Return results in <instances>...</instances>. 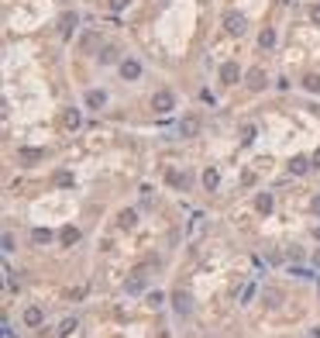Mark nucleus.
<instances>
[{"label":"nucleus","instance_id":"obj_21","mask_svg":"<svg viewBox=\"0 0 320 338\" xmlns=\"http://www.w3.org/2000/svg\"><path fill=\"white\" fill-rule=\"evenodd\" d=\"M255 142V125H245L241 128V145H252Z\"/></svg>","mask_w":320,"mask_h":338},{"label":"nucleus","instance_id":"obj_14","mask_svg":"<svg viewBox=\"0 0 320 338\" xmlns=\"http://www.w3.org/2000/svg\"><path fill=\"white\" fill-rule=\"evenodd\" d=\"M303 90L320 93V76H317V72H306V76H303Z\"/></svg>","mask_w":320,"mask_h":338},{"label":"nucleus","instance_id":"obj_2","mask_svg":"<svg viewBox=\"0 0 320 338\" xmlns=\"http://www.w3.org/2000/svg\"><path fill=\"white\" fill-rule=\"evenodd\" d=\"M224 31H227V35H241V31H245V18L234 14V11H227V14H224Z\"/></svg>","mask_w":320,"mask_h":338},{"label":"nucleus","instance_id":"obj_11","mask_svg":"<svg viewBox=\"0 0 320 338\" xmlns=\"http://www.w3.org/2000/svg\"><path fill=\"white\" fill-rule=\"evenodd\" d=\"M103 104H107V93H103V90H90V93H86V107H90V110H100Z\"/></svg>","mask_w":320,"mask_h":338},{"label":"nucleus","instance_id":"obj_30","mask_svg":"<svg viewBox=\"0 0 320 338\" xmlns=\"http://www.w3.org/2000/svg\"><path fill=\"white\" fill-rule=\"evenodd\" d=\"M313 21H320V4H317V7H313Z\"/></svg>","mask_w":320,"mask_h":338},{"label":"nucleus","instance_id":"obj_15","mask_svg":"<svg viewBox=\"0 0 320 338\" xmlns=\"http://www.w3.org/2000/svg\"><path fill=\"white\" fill-rule=\"evenodd\" d=\"M117 224H121V228H135V224H138V214H135V211H121Z\"/></svg>","mask_w":320,"mask_h":338},{"label":"nucleus","instance_id":"obj_16","mask_svg":"<svg viewBox=\"0 0 320 338\" xmlns=\"http://www.w3.org/2000/svg\"><path fill=\"white\" fill-rule=\"evenodd\" d=\"M31 238H34V245H49V242H52V231H49V228H34Z\"/></svg>","mask_w":320,"mask_h":338},{"label":"nucleus","instance_id":"obj_13","mask_svg":"<svg viewBox=\"0 0 320 338\" xmlns=\"http://www.w3.org/2000/svg\"><path fill=\"white\" fill-rule=\"evenodd\" d=\"M217 183H220V173L210 166V169L203 173V186H207V190H217Z\"/></svg>","mask_w":320,"mask_h":338},{"label":"nucleus","instance_id":"obj_10","mask_svg":"<svg viewBox=\"0 0 320 338\" xmlns=\"http://www.w3.org/2000/svg\"><path fill=\"white\" fill-rule=\"evenodd\" d=\"M76 24H79V18H76V14H62V21H59V31H62V38H69V35L76 31Z\"/></svg>","mask_w":320,"mask_h":338},{"label":"nucleus","instance_id":"obj_4","mask_svg":"<svg viewBox=\"0 0 320 338\" xmlns=\"http://www.w3.org/2000/svg\"><path fill=\"white\" fill-rule=\"evenodd\" d=\"M145 286H148V276H145V269H138L128 283H124V290L128 293H145Z\"/></svg>","mask_w":320,"mask_h":338},{"label":"nucleus","instance_id":"obj_1","mask_svg":"<svg viewBox=\"0 0 320 338\" xmlns=\"http://www.w3.org/2000/svg\"><path fill=\"white\" fill-rule=\"evenodd\" d=\"M172 107H176V97L169 90H155V97H152V110H155V114H169Z\"/></svg>","mask_w":320,"mask_h":338},{"label":"nucleus","instance_id":"obj_27","mask_svg":"<svg viewBox=\"0 0 320 338\" xmlns=\"http://www.w3.org/2000/svg\"><path fill=\"white\" fill-rule=\"evenodd\" d=\"M252 297H255V286H245V293H241V304H248Z\"/></svg>","mask_w":320,"mask_h":338},{"label":"nucleus","instance_id":"obj_9","mask_svg":"<svg viewBox=\"0 0 320 338\" xmlns=\"http://www.w3.org/2000/svg\"><path fill=\"white\" fill-rule=\"evenodd\" d=\"M172 304H176V314H189V311H193V307H189L193 300H189V293H183V290L172 293Z\"/></svg>","mask_w":320,"mask_h":338},{"label":"nucleus","instance_id":"obj_29","mask_svg":"<svg viewBox=\"0 0 320 338\" xmlns=\"http://www.w3.org/2000/svg\"><path fill=\"white\" fill-rule=\"evenodd\" d=\"M313 266H317V269H320V252H313Z\"/></svg>","mask_w":320,"mask_h":338},{"label":"nucleus","instance_id":"obj_28","mask_svg":"<svg viewBox=\"0 0 320 338\" xmlns=\"http://www.w3.org/2000/svg\"><path fill=\"white\" fill-rule=\"evenodd\" d=\"M128 4H131V0H110V7H114V11H121V7H128Z\"/></svg>","mask_w":320,"mask_h":338},{"label":"nucleus","instance_id":"obj_19","mask_svg":"<svg viewBox=\"0 0 320 338\" xmlns=\"http://www.w3.org/2000/svg\"><path fill=\"white\" fill-rule=\"evenodd\" d=\"M258 45H262V49H272V45H275V31H272V28H265V31L258 35Z\"/></svg>","mask_w":320,"mask_h":338},{"label":"nucleus","instance_id":"obj_12","mask_svg":"<svg viewBox=\"0 0 320 338\" xmlns=\"http://www.w3.org/2000/svg\"><path fill=\"white\" fill-rule=\"evenodd\" d=\"M17 159H21V162H42V159H45V152H42V148H21Z\"/></svg>","mask_w":320,"mask_h":338},{"label":"nucleus","instance_id":"obj_20","mask_svg":"<svg viewBox=\"0 0 320 338\" xmlns=\"http://www.w3.org/2000/svg\"><path fill=\"white\" fill-rule=\"evenodd\" d=\"M255 207H258L262 214H269V211H272V194H258V200H255Z\"/></svg>","mask_w":320,"mask_h":338},{"label":"nucleus","instance_id":"obj_22","mask_svg":"<svg viewBox=\"0 0 320 338\" xmlns=\"http://www.w3.org/2000/svg\"><path fill=\"white\" fill-rule=\"evenodd\" d=\"M289 169H293V173H296V176H300V173H306V169H310V166H306V159H303V156H296V159H293V162H289Z\"/></svg>","mask_w":320,"mask_h":338},{"label":"nucleus","instance_id":"obj_3","mask_svg":"<svg viewBox=\"0 0 320 338\" xmlns=\"http://www.w3.org/2000/svg\"><path fill=\"white\" fill-rule=\"evenodd\" d=\"M237 80H241V69H237V62H224V66H220V83L234 87Z\"/></svg>","mask_w":320,"mask_h":338},{"label":"nucleus","instance_id":"obj_18","mask_svg":"<svg viewBox=\"0 0 320 338\" xmlns=\"http://www.w3.org/2000/svg\"><path fill=\"white\" fill-rule=\"evenodd\" d=\"M83 125V114H79V110L72 107V110H66V128H79Z\"/></svg>","mask_w":320,"mask_h":338},{"label":"nucleus","instance_id":"obj_32","mask_svg":"<svg viewBox=\"0 0 320 338\" xmlns=\"http://www.w3.org/2000/svg\"><path fill=\"white\" fill-rule=\"evenodd\" d=\"M313 211H317V214H320V197H317V200H313Z\"/></svg>","mask_w":320,"mask_h":338},{"label":"nucleus","instance_id":"obj_23","mask_svg":"<svg viewBox=\"0 0 320 338\" xmlns=\"http://www.w3.org/2000/svg\"><path fill=\"white\" fill-rule=\"evenodd\" d=\"M162 300H166L162 290H152V293H148V304H152V307H162Z\"/></svg>","mask_w":320,"mask_h":338},{"label":"nucleus","instance_id":"obj_33","mask_svg":"<svg viewBox=\"0 0 320 338\" xmlns=\"http://www.w3.org/2000/svg\"><path fill=\"white\" fill-rule=\"evenodd\" d=\"M283 4H289V0H283Z\"/></svg>","mask_w":320,"mask_h":338},{"label":"nucleus","instance_id":"obj_6","mask_svg":"<svg viewBox=\"0 0 320 338\" xmlns=\"http://www.w3.org/2000/svg\"><path fill=\"white\" fill-rule=\"evenodd\" d=\"M121 76H124V80H138V76H141V62H138V59H124V62H121Z\"/></svg>","mask_w":320,"mask_h":338},{"label":"nucleus","instance_id":"obj_26","mask_svg":"<svg viewBox=\"0 0 320 338\" xmlns=\"http://www.w3.org/2000/svg\"><path fill=\"white\" fill-rule=\"evenodd\" d=\"M166 179H169V183H172V186H179V183H183V179H179V173H176V169H169V173H166Z\"/></svg>","mask_w":320,"mask_h":338},{"label":"nucleus","instance_id":"obj_8","mask_svg":"<svg viewBox=\"0 0 320 338\" xmlns=\"http://www.w3.org/2000/svg\"><path fill=\"white\" fill-rule=\"evenodd\" d=\"M42 321H45V311L42 307H24V324L28 328H38Z\"/></svg>","mask_w":320,"mask_h":338},{"label":"nucleus","instance_id":"obj_17","mask_svg":"<svg viewBox=\"0 0 320 338\" xmlns=\"http://www.w3.org/2000/svg\"><path fill=\"white\" fill-rule=\"evenodd\" d=\"M76 242H79V231L72 228V224H69V228H62V245H69V249H72Z\"/></svg>","mask_w":320,"mask_h":338},{"label":"nucleus","instance_id":"obj_24","mask_svg":"<svg viewBox=\"0 0 320 338\" xmlns=\"http://www.w3.org/2000/svg\"><path fill=\"white\" fill-rule=\"evenodd\" d=\"M76 331V318H66L62 324H59V335H72Z\"/></svg>","mask_w":320,"mask_h":338},{"label":"nucleus","instance_id":"obj_7","mask_svg":"<svg viewBox=\"0 0 320 338\" xmlns=\"http://www.w3.org/2000/svg\"><path fill=\"white\" fill-rule=\"evenodd\" d=\"M245 80H248V90H262V87L269 83V80H265V69H258V66H255V69H248V76H245Z\"/></svg>","mask_w":320,"mask_h":338},{"label":"nucleus","instance_id":"obj_31","mask_svg":"<svg viewBox=\"0 0 320 338\" xmlns=\"http://www.w3.org/2000/svg\"><path fill=\"white\" fill-rule=\"evenodd\" d=\"M313 162H317V166H320V148H317V152H313Z\"/></svg>","mask_w":320,"mask_h":338},{"label":"nucleus","instance_id":"obj_25","mask_svg":"<svg viewBox=\"0 0 320 338\" xmlns=\"http://www.w3.org/2000/svg\"><path fill=\"white\" fill-rule=\"evenodd\" d=\"M114 59H117V49H103V52H100V62H103V66H110Z\"/></svg>","mask_w":320,"mask_h":338},{"label":"nucleus","instance_id":"obj_5","mask_svg":"<svg viewBox=\"0 0 320 338\" xmlns=\"http://www.w3.org/2000/svg\"><path fill=\"white\" fill-rule=\"evenodd\" d=\"M196 131H200V118H196V114H189V118L179 121V135H183V138H193Z\"/></svg>","mask_w":320,"mask_h":338}]
</instances>
